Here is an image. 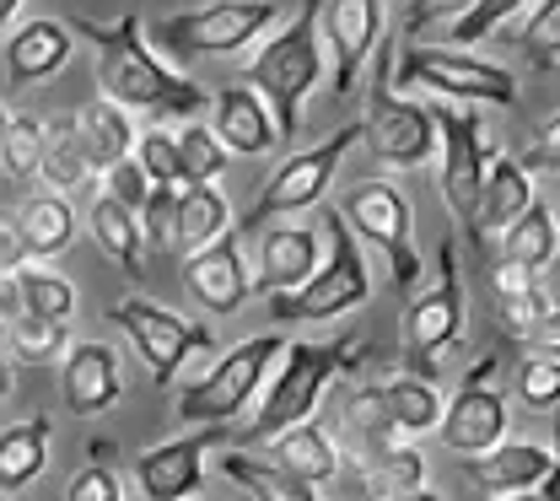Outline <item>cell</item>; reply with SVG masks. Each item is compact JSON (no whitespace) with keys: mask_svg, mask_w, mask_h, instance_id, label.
I'll return each mask as SVG.
<instances>
[{"mask_svg":"<svg viewBox=\"0 0 560 501\" xmlns=\"http://www.w3.org/2000/svg\"><path fill=\"white\" fill-rule=\"evenodd\" d=\"M140 162V173L151 178V189H184V162H178V141L167 136V130H145L136 136V151H130Z\"/></svg>","mask_w":560,"mask_h":501,"instance_id":"cell-42","label":"cell"},{"mask_svg":"<svg viewBox=\"0 0 560 501\" xmlns=\"http://www.w3.org/2000/svg\"><path fill=\"white\" fill-rule=\"evenodd\" d=\"M173 141H178V162H184V184H215L232 167L226 145L210 136V125H184Z\"/></svg>","mask_w":560,"mask_h":501,"instance_id":"cell-39","label":"cell"},{"mask_svg":"<svg viewBox=\"0 0 560 501\" xmlns=\"http://www.w3.org/2000/svg\"><path fill=\"white\" fill-rule=\"evenodd\" d=\"M11 388H16V372H11V361L0 357V399H5V394H11Z\"/></svg>","mask_w":560,"mask_h":501,"instance_id":"cell-55","label":"cell"},{"mask_svg":"<svg viewBox=\"0 0 560 501\" xmlns=\"http://www.w3.org/2000/svg\"><path fill=\"white\" fill-rule=\"evenodd\" d=\"M49 442H55L49 416H22V421L0 427V497L33 486L49 469Z\"/></svg>","mask_w":560,"mask_h":501,"instance_id":"cell-25","label":"cell"},{"mask_svg":"<svg viewBox=\"0 0 560 501\" xmlns=\"http://www.w3.org/2000/svg\"><path fill=\"white\" fill-rule=\"evenodd\" d=\"M70 38H86L97 49V86L114 108L125 114H151V119H195L200 108H210V92L195 86L189 75H178L173 66H162L140 33V16L125 11L119 22H86L75 16L66 22Z\"/></svg>","mask_w":560,"mask_h":501,"instance_id":"cell-1","label":"cell"},{"mask_svg":"<svg viewBox=\"0 0 560 501\" xmlns=\"http://www.w3.org/2000/svg\"><path fill=\"white\" fill-rule=\"evenodd\" d=\"M108 318L130 335V346L140 351V361H145V372H151L156 388H167L195 351H215V329L210 324H189L184 313H173V307H162V302H151L140 291L119 296L108 307Z\"/></svg>","mask_w":560,"mask_h":501,"instance_id":"cell-12","label":"cell"},{"mask_svg":"<svg viewBox=\"0 0 560 501\" xmlns=\"http://www.w3.org/2000/svg\"><path fill=\"white\" fill-rule=\"evenodd\" d=\"M11 287H16V302H22V318H49V324H70V313H75V287H70L60 270H49V265H22L16 276H11Z\"/></svg>","mask_w":560,"mask_h":501,"instance_id":"cell-34","label":"cell"},{"mask_svg":"<svg viewBox=\"0 0 560 501\" xmlns=\"http://www.w3.org/2000/svg\"><path fill=\"white\" fill-rule=\"evenodd\" d=\"M22 318V302H16V287H11V276L0 281V329H11Z\"/></svg>","mask_w":560,"mask_h":501,"instance_id":"cell-52","label":"cell"},{"mask_svg":"<svg viewBox=\"0 0 560 501\" xmlns=\"http://www.w3.org/2000/svg\"><path fill=\"white\" fill-rule=\"evenodd\" d=\"M5 340H11V357L27 361V366H49L70 351L66 324H49V318H16L5 329Z\"/></svg>","mask_w":560,"mask_h":501,"instance_id":"cell-40","label":"cell"},{"mask_svg":"<svg viewBox=\"0 0 560 501\" xmlns=\"http://www.w3.org/2000/svg\"><path fill=\"white\" fill-rule=\"evenodd\" d=\"M60 388H66V405L92 421L103 410H114L125 399V372H119V351L103 346V340H81L60 357Z\"/></svg>","mask_w":560,"mask_h":501,"instance_id":"cell-20","label":"cell"},{"mask_svg":"<svg viewBox=\"0 0 560 501\" xmlns=\"http://www.w3.org/2000/svg\"><path fill=\"white\" fill-rule=\"evenodd\" d=\"M436 436L464 458H480L495 442H506V394L495 388V357H480L458 383V394L442 399Z\"/></svg>","mask_w":560,"mask_h":501,"instance_id":"cell-14","label":"cell"},{"mask_svg":"<svg viewBox=\"0 0 560 501\" xmlns=\"http://www.w3.org/2000/svg\"><path fill=\"white\" fill-rule=\"evenodd\" d=\"M66 501H125V486H119V475L108 464H86V469L70 475Z\"/></svg>","mask_w":560,"mask_h":501,"instance_id":"cell-48","label":"cell"},{"mask_svg":"<svg viewBox=\"0 0 560 501\" xmlns=\"http://www.w3.org/2000/svg\"><path fill=\"white\" fill-rule=\"evenodd\" d=\"M464 335V276H458V237L436 243V281L410 291L405 307V357L416 377L436 372V357L453 351Z\"/></svg>","mask_w":560,"mask_h":501,"instance_id":"cell-11","label":"cell"},{"mask_svg":"<svg viewBox=\"0 0 560 501\" xmlns=\"http://www.w3.org/2000/svg\"><path fill=\"white\" fill-rule=\"evenodd\" d=\"M501 318H506V329H512V335L556 346V291H550V281L539 276L523 296H506V302H501Z\"/></svg>","mask_w":560,"mask_h":501,"instance_id":"cell-36","label":"cell"},{"mask_svg":"<svg viewBox=\"0 0 560 501\" xmlns=\"http://www.w3.org/2000/svg\"><path fill=\"white\" fill-rule=\"evenodd\" d=\"M399 86L436 92L442 103L458 108H512L517 103V75L506 66H490L475 49H436V44H410L405 60L394 66Z\"/></svg>","mask_w":560,"mask_h":501,"instance_id":"cell-9","label":"cell"},{"mask_svg":"<svg viewBox=\"0 0 560 501\" xmlns=\"http://www.w3.org/2000/svg\"><path fill=\"white\" fill-rule=\"evenodd\" d=\"M86 226H92V243L114 259V265H125L130 276H140V259H145V243H140V221L136 211H125L119 200H108V195H97L92 200V211H86Z\"/></svg>","mask_w":560,"mask_h":501,"instance_id":"cell-33","label":"cell"},{"mask_svg":"<svg viewBox=\"0 0 560 501\" xmlns=\"http://www.w3.org/2000/svg\"><path fill=\"white\" fill-rule=\"evenodd\" d=\"M464 475L486 497H523V491H556V453L545 442H495L480 458H464Z\"/></svg>","mask_w":560,"mask_h":501,"instance_id":"cell-18","label":"cell"},{"mask_svg":"<svg viewBox=\"0 0 560 501\" xmlns=\"http://www.w3.org/2000/svg\"><path fill=\"white\" fill-rule=\"evenodd\" d=\"M38 178H49L55 195H75V189H86V184L97 178L92 162H86V151H81L75 119L44 125V162H38Z\"/></svg>","mask_w":560,"mask_h":501,"instance_id":"cell-32","label":"cell"},{"mask_svg":"<svg viewBox=\"0 0 560 501\" xmlns=\"http://www.w3.org/2000/svg\"><path fill=\"white\" fill-rule=\"evenodd\" d=\"M469 5H475V0H410V5H405V38L420 44V38H431V33H447Z\"/></svg>","mask_w":560,"mask_h":501,"instance_id":"cell-45","label":"cell"},{"mask_svg":"<svg viewBox=\"0 0 560 501\" xmlns=\"http://www.w3.org/2000/svg\"><path fill=\"white\" fill-rule=\"evenodd\" d=\"M97 178H103V195H108V200H119L125 211H140V206H145V195H151V178L140 173L136 156L114 162V167H108V173H97Z\"/></svg>","mask_w":560,"mask_h":501,"instance_id":"cell-47","label":"cell"},{"mask_svg":"<svg viewBox=\"0 0 560 501\" xmlns=\"http://www.w3.org/2000/svg\"><path fill=\"white\" fill-rule=\"evenodd\" d=\"M70 27L60 16H38V22H22L5 44H0V66H5V81L22 92V86H38V81H55V75L70 66Z\"/></svg>","mask_w":560,"mask_h":501,"instance_id":"cell-22","label":"cell"},{"mask_svg":"<svg viewBox=\"0 0 560 501\" xmlns=\"http://www.w3.org/2000/svg\"><path fill=\"white\" fill-rule=\"evenodd\" d=\"M366 357V340L361 335H340V340H285L280 361L270 366L265 388H259V405H254V421L243 427V447H265L270 436L302 427L318 416V399L329 388V377H340L350 366H361Z\"/></svg>","mask_w":560,"mask_h":501,"instance_id":"cell-2","label":"cell"},{"mask_svg":"<svg viewBox=\"0 0 560 501\" xmlns=\"http://www.w3.org/2000/svg\"><path fill=\"white\" fill-rule=\"evenodd\" d=\"M383 38V0H318V44H329L324 66L335 97H346Z\"/></svg>","mask_w":560,"mask_h":501,"instance_id":"cell-15","label":"cell"},{"mask_svg":"<svg viewBox=\"0 0 560 501\" xmlns=\"http://www.w3.org/2000/svg\"><path fill=\"white\" fill-rule=\"evenodd\" d=\"M335 215L350 226L355 243H372L383 254L388 287L399 291V296H410L425 281V259H420V248H416V215H410V200H405L399 184L361 178V184H350L346 195H340Z\"/></svg>","mask_w":560,"mask_h":501,"instance_id":"cell-4","label":"cell"},{"mask_svg":"<svg viewBox=\"0 0 560 501\" xmlns=\"http://www.w3.org/2000/svg\"><path fill=\"white\" fill-rule=\"evenodd\" d=\"M324 71L329 66H324V44H318V0H302L296 22H285L276 38L248 60V92L265 103L280 151H296L302 103L324 81Z\"/></svg>","mask_w":560,"mask_h":501,"instance_id":"cell-3","label":"cell"},{"mask_svg":"<svg viewBox=\"0 0 560 501\" xmlns=\"http://www.w3.org/2000/svg\"><path fill=\"white\" fill-rule=\"evenodd\" d=\"M184 287H189V296L206 307L210 318L243 313L248 296H254V276L243 265V232H221L200 254H189L184 259Z\"/></svg>","mask_w":560,"mask_h":501,"instance_id":"cell-17","label":"cell"},{"mask_svg":"<svg viewBox=\"0 0 560 501\" xmlns=\"http://www.w3.org/2000/svg\"><path fill=\"white\" fill-rule=\"evenodd\" d=\"M210 136L226 145V156H270V151H280L276 125H270L265 103L248 86H221L210 97Z\"/></svg>","mask_w":560,"mask_h":501,"instance_id":"cell-23","label":"cell"},{"mask_svg":"<svg viewBox=\"0 0 560 501\" xmlns=\"http://www.w3.org/2000/svg\"><path fill=\"white\" fill-rule=\"evenodd\" d=\"M5 125H11V108L0 103V141H5Z\"/></svg>","mask_w":560,"mask_h":501,"instance_id":"cell-57","label":"cell"},{"mask_svg":"<svg viewBox=\"0 0 560 501\" xmlns=\"http://www.w3.org/2000/svg\"><path fill=\"white\" fill-rule=\"evenodd\" d=\"M534 281H539L534 270H517V265H506V259L490 270V287H495V296H501V302H506V296H523Z\"/></svg>","mask_w":560,"mask_h":501,"instance_id":"cell-51","label":"cell"},{"mask_svg":"<svg viewBox=\"0 0 560 501\" xmlns=\"http://www.w3.org/2000/svg\"><path fill=\"white\" fill-rule=\"evenodd\" d=\"M75 136H81V151H86L92 173H108L114 162H125L136 151V119L125 108H114L108 97H92L75 114Z\"/></svg>","mask_w":560,"mask_h":501,"instance_id":"cell-29","label":"cell"},{"mask_svg":"<svg viewBox=\"0 0 560 501\" xmlns=\"http://www.w3.org/2000/svg\"><path fill=\"white\" fill-rule=\"evenodd\" d=\"M388 501H447V497L431 491V486H416V491H399V497H388Z\"/></svg>","mask_w":560,"mask_h":501,"instance_id":"cell-54","label":"cell"},{"mask_svg":"<svg viewBox=\"0 0 560 501\" xmlns=\"http://www.w3.org/2000/svg\"><path fill=\"white\" fill-rule=\"evenodd\" d=\"M226 436V427H195L189 436H173V442H156L136 453V486L140 501H189L200 497L206 486V453Z\"/></svg>","mask_w":560,"mask_h":501,"instance_id":"cell-16","label":"cell"},{"mask_svg":"<svg viewBox=\"0 0 560 501\" xmlns=\"http://www.w3.org/2000/svg\"><path fill=\"white\" fill-rule=\"evenodd\" d=\"M528 0H475L453 27H447V38H453V49H475V44H486V38H495L501 33V22L506 16H517Z\"/></svg>","mask_w":560,"mask_h":501,"instance_id":"cell-44","label":"cell"},{"mask_svg":"<svg viewBox=\"0 0 560 501\" xmlns=\"http://www.w3.org/2000/svg\"><path fill=\"white\" fill-rule=\"evenodd\" d=\"M259 270H254V291L280 296V291H296L324 259V237L313 226H296V221H280V226H259Z\"/></svg>","mask_w":560,"mask_h":501,"instance_id":"cell-21","label":"cell"},{"mask_svg":"<svg viewBox=\"0 0 560 501\" xmlns=\"http://www.w3.org/2000/svg\"><path fill=\"white\" fill-rule=\"evenodd\" d=\"M377 399H383L388 421L399 431V442H420V436H431L436 421H442V394H436V383H431V377H416V372H399V377L377 383Z\"/></svg>","mask_w":560,"mask_h":501,"instance_id":"cell-28","label":"cell"},{"mask_svg":"<svg viewBox=\"0 0 560 501\" xmlns=\"http://www.w3.org/2000/svg\"><path fill=\"white\" fill-rule=\"evenodd\" d=\"M221 475L254 501H324L318 486H302L296 475H285L265 453H221Z\"/></svg>","mask_w":560,"mask_h":501,"instance_id":"cell-30","label":"cell"},{"mask_svg":"<svg viewBox=\"0 0 560 501\" xmlns=\"http://www.w3.org/2000/svg\"><path fill=\"white\" fill-rule=\"evenodd\" d=\"M276 16L280 0H206V5H189L178 16H162L151 27V38L173 60H221V55L248 49Z\"/></svg>","mask_w":560,"mask_h":501,"instance_id":"cell-8","label":"cell"},{"mask_svg":"<svg viewBox=\"0 0 560 501\" xmlns=\"http://www.w3.org/2000/svg\"><path fill=\"white\" fill-rule=\"evenodd\" d=\"M355 141H361V125H346V130L324 136L318 145H307V151H285V162L265 178L259 200L243 215V237H254V232L270 226L276 215L313 211V206L329 195V184H335V173H340V162H346V151Z\"/></svg>","mask_w":560,"mask_h":501,"instance_id":"cell-10","label":"cell"},{"mask_svg":"<svg viewBox=\"0 0 560 501\" xmlns=\"http://www.w3.org/2000/svg\"><path fill=\"white\" fill-rule=\"evenodd\" d=\"M366 66H372V92H366V114H361V141L372 145L377 167L416 173L436 156L431 108H420V103L394 92V38L388 33H383V55H372Z\"/></svg>","mask_w":560,"mask_h":501,"instance_id":"cell-6","label":"cell"},{"mask_svg":"<svg viewBox=\"0 0 560 501\" xmlns=\"http://www.w3.org/2000/svg\"><path fill=\"white\" fill-rule=\"evenodd\" d=\"M556 145H560V130H556V119H550V125H539V136L517 156L523 173H528V178H534V173H556Z\"/></svg>","mask_w":560,"mask_h":501,"instance_id":"cell-49","label":"cell"},{"mask_svg":"<svg viewBox=\"0 0 560 501\" xmlns=\"http://www.w3.org/2000/svg\"><path fill=\"white\" fill-rule=\"evenodd\" d=\"M501 259L517 265V270H534V276H545L556 265V211L545 200H534L501 232Z\"/></svg>","mask_w":560,"mask_h":501,"instance_id":"cell-31","label":"cell"},{"mask_svg":"<svg viewBox=\"0 0 560 501\" xmlns=\"http://www.w3.org/2000/svg\"><path fill=\"white\" fill-rule=\"evenodd\" d=\"M22 265H27V243H22L16 221H11V215H0V281H5V276H16Z\"/></svg>","mask_w":560,"mask_h":501,"instance_id":"cell-50","label":"cell"},{"mask_svg":"<svg viewBox=\"0 0 560 501\" xmlns=\"http://www.w3.org/2000/svg\"><path fill=\"white\" fill-rule=\"evenodd\" d=\"M11 221H16V232H22L33 265L60 259L70 243H75V206H70L66 195H27L22 211L11 215Z\"/></svg>","mask_w":560,"mask_h":501,"instance_id":"cell-27","label":"cell"},{"mask_svg":"<svg viewBox=\"0 0 560 501\" xmlns=\"http://www.w3.org/2000/svg\"><path fill=\"white\" fill-rule=\"evenodd\" d=\"M189 189V184H184ZM173 211H178V189H151L145 195V206L136 211V221H140V243L145 248H173Z\"/></svg>","mask_w":560,"mask_h":501,"instance_id":"cell-46","label":"cell"},{"mask_svg":"<svg viewBox=\"0 0 560 501\" xmlns=\"http://www.w3.org/2000/svg\"><path fill=\"white\" fill-rule=\"evenodd\" d=\"M431 125H436V184H442V200H447V211L458 221H469V206H475L480 178L490 167L486 119H480V108L442 103V108H431Z\"/></svg>","mask_w":560,"mask_h":501,"instance_id":"cell-13","label":"cell"},{"mask_svg":"<svg viewBox=\"0 0 560 501\" xmlns=\"http://www.w3.org/2000/svg\"><path fill=\"white\" fill-rule=\"evenodd\" d=\"M560 399V366L550 351H534V357L517 366V405L534 410V416H550Z\"/></svg>","mask_w":560,"mask_h":501,"instance_id":"cell-43","label":"cell"},{"mask_svg":"<svg viewBox=\"0 0 560 501\" xmlns=\"http://www.w3.org/2000/svg\"><path fill=\"white\" fill-rule=\"evenodd\" d=\"M221 232H232V206H226V195H221L215 184H189V189H178L173 248H167V254L189 259V254H200L206 243H215Z\"/></svg>","mask_w":560,"mask_h":501,"instance_id":"cell-26","label":"cell"},{"mask_svg":"<svg viewBox=\"0 0 560 501\" xmlns=\"http://www.w3.org/2000/svg\"><path fill=\"white\" fill-rule=\"evenodd\" d=\"M38 162H44V125L33 114H11L5 141H0V173L27 184V178H38Z\"/></svg>","mask_w":560,"mask_h":501,"instance_id":"cell-38","label":"cell"},{"mask_svg":"<svg viewBox=\"0 0 560 501\" xmlns=\"http://www.w3.org/2000/svg\"><path fill=\"white\" fill-rule=\"evenodd\" d=\"M416 486H425V458H420L416 442H399L377 464H366V501H388L399 491H416Z\"/></svg>","mask_w":560,"mask_h":501,"instance_id":"cell-37","label":"cell"},{"mask_svg":"<svg viewBox=\"0 0 560 501\" xmlns=\"http://www.w3.org/2000/svg\"><path fill=\"white\" fill-rule=\"evenodd\" d=\"M16 11H22V0H0V44L11 38V22H16Z\"/></svg>","mask_w":560,"mask_h":501,"instance_id":"cell-53","label":"cell"},{"mask_svg":"<svg viewBox=\"0 0 560 501\" xmlns=\"http://www.w3.org/2000/svg\"><path fill=\"white\" fill-rule=\"evenodd\" d=\"M560 49V0H534L523 33H517V55H528L534 71H550Z\"/></svg>","mask_w":560,"mask_h":501,"instance_id":"cell-41","label":"cell"},{"mask_svg":"<svg viewBox=\"0 0 560 501\" xmlns=\"http://www.w3.org/2000/svg\"><path fill=\"white\" fill-rule=\"evenodd\" d=\"M265 447H270L265 458H276L280 469L296 475L302 486H329V480L346 469V453L335 447V436L318 427V421H302V427L280 431V436H270Z\"/></svg>","mask_w":560,"mask_h":501,"instance_id":"cell-24","label":"cell"},{"mask_svg":"<svg viewBox=\"0 0 560 501\" xmlns=\"http://www.w3.org/2000/svg\"><path fill=\"white\" fill-rule=\"evenodd\" d=\"M556 491H523V497H501V501H550Z\"/></svg>","mask_w":560,"mask_h":501,"instance_id":"cell-56","label":"cell"},{"mask_svg":"<svg viewBox=\"0 0 560 501\" xmlns=\"http://www.w3.org/2000/svg\"><path fill=\"white\" fill-rule=\"evenodd\" d=\"M534 200H539V195H534V178L523 173V162H517L512 151H490L480 195H475V206H469V237H475V248L495 243Z\"/></svg>","mask_w":560,"mask_h":501,"instance_id":"cell-19","label":"cell"},{"mask_svg":"<svg viewBox=\"0 0 560 501\" xmlns=\"http://www.w3.org/2000/svg\"><path fill=\"white\" fill-rule=\"evenodd\" d=\"M280 351H285L280 335H254V340L232 346L206 377H195V383L178 394V410H173V416H178L184 427H226V421H237V416L259 399V388H265L270 366L280 361Z\"/></svg>","mask_w":560,"mask_h":501,"instance_id":"cell-7","label":"cell"},{"mask_svg":"<svg viewBox=\"0 0 560 501\" xmlns=\"http://www.w3.org/2000/svg\"><path fill=\"white\" fill-rule=\"evenodd\" d=\"M324 226H329V248H324L318 270L296 291L270 296L276 324H335V318L372 302V270L361 259V243L350 237V226L335 211H324Z\"/></svg>","mask_w":560,"mask_h":501,"instance_id":"cell-5","label":"cell"},{"mask_svg":"<svg viewBox=\"0 0 560 501\" xmlns=\"http://www.w3.org/2000/svg\"><path fill=\"white\" fill-rule=\"evenodd\" d=\"M346 427L355 431L366 464H377L388 447H399V431H394L388 410H383V399H377V383H372V388H355V394L346 399Z\"/></svg>","mask_w":560,"mask_h":501,"instance_id":"cell-35","label":"cell"}]
</instances>
